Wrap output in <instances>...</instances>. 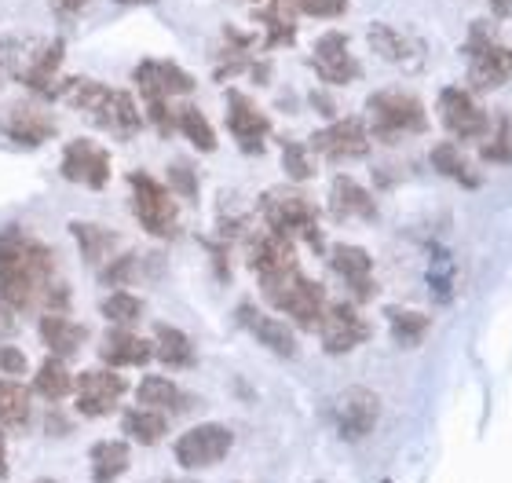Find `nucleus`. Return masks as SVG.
<instances>
[{
    "label": "nucleus",
    "mask_w": 512,
    "mask_h": 483,
    "mask_svg": "<svg viewBox=\"0 0 512 483\" xmlns=\"http://www.w3.org/2000/svg\"><path fill=\"white\" fill-rule=\"evenodd\" d=\"M59 282V260L44 242L19 227L0 231V301L11 312H30Z\"/></svg>",
    "instance_id": "nucleus-1"
},
{
    "label": "nucleus",
    "mask_w": 512,
    "mask_h": 483,
    "mask_svg": "<svg viewBox=\"0 0 512 483\" xmlns=\"http://www.w3.org/2000/svg\"><path fill=\"white\" fill-rule=\"evenodd\" d=\"M63 103H70L74 110H85L88 118L96 121L103 132H110L114 140H136L147 125L132 92L110 88L103 81H92V77H66Z\"/></svg>",
    "instance_id": "nucleus-2"
},
{
    "label": "nucleus",
    "mask_w": 512,
    "mask_h": 483,
    "mask_svg": "<svg viewBox=\"0 0 512 483\" xmlns=\"http://www.w3.org/2000/svg\"><path fill=\"white\" fill-rule=\"evenodd\" d=\"M260 290H264V297L275 304L278 312H286L289 319L297 322L300 330H319L322 319H326V308H330L326 290L315 279L300 275V268L282 275V279L260 282Z\"/></svg>",
    "instance_id": "nucleus-3"
},
{
    "label": "nucleus",
    "mask_w": 512,
    "mask_h": 483,
    "mask_svg": "<svg viewBox=\"0 0 512 483\" xmlns=\"http://www.w3.org/2000/svg\"><path fill=\"white\" fill-rule=\"evenodd\" d=\"M128 187H132V216L136 224L154 238H176L180 235V205L176 194L150 172H128Z\"/></svg>",
    "instance_id": "nucleus-4"
},
{
    "label": "nucleus",
    "mask_w": 512,
    "mask_h": 483,
    "mask_svg": "<svg viewBox=\"0 0 512 483\" xmlns=\"http://www.w3.org/2000/svg\"><path fill=\"white\" fill-rule=\"evenodd\" d=\"M366 129L374 132L377 140H399V136H417L428 129L425 107L421 99L410 92H395L384 88L366 99Z\"/></svg>",
    "instance_id": "nucleus-5"
},
{
    "label": "nucleus",
    "mask_w": 512,
    "mask_h": 483,
    "mask_svg": "<svg viewBox=\"0 0 512 483\" xmlns=\"http://www.w3.org/2000/svg\"><path fill=\"white\" fill-rule=\"evenodd\" d=\"M260 213H264L267 227L286 238H304L311 249L322 253V231H319V209L304 198L300 191L289 187H275L260 198Z\"/></svg>",
    "instance_id": "nucleus-6"
},
{
    "label": "nucleus",
    "mask_w": 512,
    "mask_h": 483,
    "mask_svg": "<svg viewBox=\"0 0 512 483\" xmlns=\"http://www.w3.org/2000/svg\"><path fill=\"white\" fill-rule=\"evenodd\" d=\"M63 59H66V41L52 37V41L30 44V52L22 55V63L15 66V81H19L33 99L41 103H55L63 99Z\"/></svg>",
    "instance_id": "nucleus-7"
},
{
    "label": "nucleus",
    "mask_w": 512,
    "mask_h": 483,
    "mask_svg": "<svg viewBox=\"0 0 512 483\" xmlns=\"http://www.w3.org/2000/svg\"><path fill=\"white\" fill-rule=\"evenodd\" d=\"M110 169H114V161H110L107 147L96 140H85V136L66 143L63 161H59V176L66 183H81L88 191H107Z\"/></svg>",
    "instance_id": "nucleus-8"
},
{
    "label": "nucleus",
    "mask_w": 512,
    "mask_h": 483,
    "mask_svg": "<svg viewBox=\"0 0 512 483\" xmlns=\"http://www.w3.org/2000/svg\"><path fill=\"white\" fill-rule=\"evenodd\" d=\"M231 443H235V436L227 425L205 421V425H194L191 432H183L180 440L172 443V454L183 469H209V465L224 462Z\"/></svg>",
    "instance_id": "nucleus-9"
},
{
    "label": "nucleus",
    "mask_w": 512,
    "mask_h": 483,
    "mask_svg": "<svg viewBox=\"0 0 512 483\" xmlns=\"http://www.w3.org/2000/svg\"><path fill=\"white\" fill-rule=\"evenodd\" d=\"M125 392L128 381L114 366H99V370H85L81 377H74L77 414H85V418H107L125 399Z\"/></svg>",
    "instance_id": "nucleus-10"
},
{
    "label": "nucleus",
    "mask_w": 512,
    "mask_h": 483,
    "mask_svg": "<svg viewBox=\"0 0 512 483\" xmlns=\"http://www.w3.org/2000/svg\"><path fill=\"white\" fill-rule=\"evenodd\" d=\"M377 418H381V399L363 385L341 392L337 403H333V425L341 432V440H348V443L366 440V436L374 432Z\"/></svg>",
    "instance_id": "nucleus-11"
},
{
    "label": "nucleus",
    "mask_w": 512,
    "mask_h": 483,
    "mask_svg": "<svg viewBox=\"0 0 512 483\" xmlns=\"http://www.w3.org/2000/svg\"><path fill=\"white\" fill-rule=\"evenodd\" d=\"M132 85H136L139 99H172L191 96L198 81L180 63H172V59H143L132 70Z\"/></svg>",
    "instance_id": "nucleus-12"
},
{
    "label": "nucleus",
    "mask_w": 512,
    "mask_h": 483,
    "mask_svg": "<svg viewBox=\"0 0 512 483\" xmlns=\"http://www.w3.org/2000/svg\"><path fill=\"white\" fill-rule=\"evenodd\" d=\"M0 132L4 140L22 147V151H37L44 143H52L59 136V125H55L52 114H44L41 107L33 103H15V107L0 118Z\"/></svg>",
    "instance_id": "nucleus-13"
},
{
    "label": "nucleus",
    "mask_w": 512,
    "mask_h": 483,
    "mask_svg": "<svg viewBox=\"0 0 512 483\" xmlns=\"http://www.w3.org/2000/svg\"><path fill=\"white\" fill-rule=\"evenodd\" d=\"M311 66H315V74H319L326 85H352V81H359V74H363L359 59L348 52V33H341V30L322 33L319 41H315Z\"/></svg>",
    "instance_id": "nucleus-14"
},
{
    "label": "nucleus",
    "mask_w": 512,
    "mask_h": 483,
    "mask_svg": "<svg viewBox=\"0 0 512 483\" xmlns=\"http://www.w3.org/2000/svg\"><path fill=\"white\" fill-rule=\"evenodd\" d=\"M227 129L238 140V147L246 154H264V143L271 136V121L246 92H227Z\"/></svg>",
    "instance_id": "nucleus-15"
},
{
    "label": "nucleus",
    "mask_w": 512,
    "mask_h": 483,
    "mask_svg": "<svg viewBox=\"0 0 512 483\" xmlns=\"http://www.w3.org/2000/svg\"><path fill=\"white\" fill-rule=\"evenodd\" d=\"M311 151H319L322 158H330V161L363 158V154L370 151V129H366V121H359V118H341L311 136Z\"/></svg>",
    "instance_id": "nucleus-16"
},
{
    "label": "nucleus",
    "mask_w": 512,
    "mask_h": 483,
    "mask_svg": "<svg viewBox=\"0 0 512 483\" xmlns=\"http://www.w3.org/2000/svg\"><path fill=\"white\" fill-rule=\"evenodd\" d=\"M249 268L256 271L260 282L282 279L289 271H297V249H293V238L278 235V231H267V235H253L249 242Z\"/></svg>",
    "instance_id": "nucleus-17"
},
{
    "label": "nucleus",
    "mask_w": 512,
    "mask_h": 483,
    "mask_svg": "<svg viewBox=\"0 0 512 483\" xmlns=\"http://www.w3.org/2000/svg\"><path fill=\"white\" fill-rule=\"evenodd\" d=\"M322 348L330 355H344L359 348L363 341H370V322L355 312L352 304H330L326 319H322Z\"/></svg>",
    "instance_id": "nucleus-18"
},
{
    "label": "nucleus",
    "mask_w": 512,
    "mask_h": 483,
    "mask_svg": "<svg viewBox=\"0 0 512 483\" xmlns=\"http://www.w3.org/2000/svg\"><path fill=\"white\" fill-rule=\"evenodd\" d=\"M439 118H443L450 136H458V140H476L487 132V114L465 88H443L439 92Z\"/></svg>",
    "instance_id": "nucleus-19"
},
{
    "label": "nucleus",
    "mask_w": 512,
    "mask_h": 483,
    "mask_svg": "<svg viewBox=\"0 0 512 483\" xmlns=\"http://www.w3.org/2000/svg\"><path fill=\"white\" fill-rule=\"evenodd\" d=\"M330 268L337 271V279L348 286V293H352L355 301H374V297H377L374 260H370V253H366V249L348 246V242L333 246Z\"/></svg>",
    "instance_id": "nucleus-20"
},
{
    "label": "nucleus",
    "mask_w": 512,
    "mask_h": 483,
    "mask_svg": "<svg viewBox=\"0 0 512 483\" xmlns=\"http://www.w3.org/2000/svg\"><path fill=\"white\" fill-rule=\"evenodd\" d=\"M469 55H472V70H469L472 85H480V88L502 85L505 77L512 74V55L505 52V48H498L483 26H472Z\"/></svg>",
    "instance_id": "nucleus-21"
},
{
    "label": "nucleus",
    "mask_w": 512,
    "mask_h": 483,
    "mask_svg": "<svg viewBox=\"0 0 512 483\" xmlns=\"http://www.w3.org/2000/svg\"><path fill=\"white\" fill-rule=\"evenodd\" d=\"M99 359L103 366H147L154 359V341L132 333L128 326H110L107 337L99 341Z\"/></svg>",
    "instance_id": "nucleus-22"
},
{
    "label": "nucleus",
    "mask_w": 512,
    "mask_h": 483,
    "mask_svg": "<svg viewBox=\"0 0 512 483\" xmlns=\"http://www.w3.org/2000/svg\"><path fill=\"white\" fill-rule=\"evenodd\" d=\"M161 275V257L154 253H118L114 260H107L103 268H99V279L107 282L110 290H128V286H136V282H150Z\"/></svg>",
    "instance_id": "nucleus-23"
},
{
    "label": "nucleus",
    "mask_w": 512,
    "mask_h": 483,
    "mask_svg": "<svg viewBox=\"0 0 512 483\" xmlns=\"http://www.w3.org/2000/svg\"><path fill=\"white\" fill-rule=\"evenodd\" d=\"M238 322H242L264 348H271V352L282 355V359H293V355H297V333L289 330L282 319H271V315H264L260 308H253V304H242V308H238Z\"/></svg>",
    "instance_id": "nucleus-24"
},
{
    "label": "nucleus",
    "mask_w": 512,
    "mask_h": 483,
    "mask_svg": "<svg viewBox=\"0 0 512 483\" xmlns=\"http://www.w3.org/2000/svg\"><path fill=\"white\" fill-rule=\"evenodd\" d=\"M370 48H374L381 59L395 66H421L425 59V44L417 41L414 33H403V30H392V26H384V22H374L370 26Z\"/></svg>",
    "instance_id": "nucleus-25"
},
{
    "label": "nucleus",
    "mask_w": 512,
    "mask_h": 483,
    "mask_svg": "<svg viewBox=\"0 0 512 483\" xmlns=\"http://www.w3.org/2000/svg\"><path fill=\"white\" fill-rule=\"evenodd\" d=\"M41 341L44 348L55 355V359H74L88 341V326L74 322L70 315H59V312H48L41 319Z\"/></svg>",
    "instance_id": "nucleus-26"
},
{
    "label": "nucleus",
    "mask_w": 512,
    "mask_h": 483,
    "mask_svg": "<svg viewBox=\"0 0 512 483\" xmlns=\"http://www.w3.org/2000/svg\"><path fill=\"white\" fill-rule=\"evenodd\" d=\"M70 235L77 238V249H81L85 264H92V268H103L107 260L118 257L121 235L110 231V227L92 224V220H70Z\"/></svg>",
    "instance_id": "nucleus-27"
},
{
    "label": "nucleus",
    "mask_w": 512,
    "mask_h": 483,
    "mask_svg": "<svg viewBox=\"0 0 512 483\" xmlns=\"http://www.w3.org/2000/svg\"><path fill=\"white\" fill-rule=\"evenodd\" d=\"M330 209L341 220H377V205L363 183L352 176H337L330 187Z\"/></svg>",
    "instance_id": "nucleus-28"
},
{
    "label": "nucleus",
    "mask_w": 512,
    "mask_h": 483,
    "mask_svg": "<svg viewBox=\"0 0 512 483\" xmlns=\"http://www.w3.org/2000/svg\"><path fill=\"white\" fill-rule=\"evenodd\" d=\"M88 462H92V483H114L128 473L132 451L121 440H96L88 451Z\"/></svg>",
    "instance_id": "nucleus-29"
},
{
    "label": "nucleus",
    "mask_w": 512,
    "mask_h": 483,
    "mask_svg": "<svg viewBox=\"0 0 512 483\" xmlns=\"http://www.w3.org/2000/svg\"><path fill=\"white\" fill-rule=\"evenodd\" d=\"M154 359H161L169 370H187V366H194L191 337H187L180 326L158 322V326H154Z\"/></svg>",
    "instance_id": "nucleus-30"
},
{
    "label": "nucleus",
    "mask_w": 512,
    "mask_h": 483,
    "mask_svg": "<svg viewBox=\"0 0 512 483\" xmlns=\"http://www.w3.org/2000/svg\"><path fill=\"white\" fill-rule=\"evenodd\" d=\"M256 19L264 26V44L267 48H286V44L297 41V19H293V8L286 0H271L267 8L256 11Z\"/></svg>",
    "instance_id": "nucleus-31"
},
{
    "label": "nucleus",
    "mask_w": 512,
    "mask_h": 483,
    "mask_svg": "<svg viewBox=\"0 0 512 483\" xmlns=\"http://www.w3.org/2000/svg\"><path fill=\"white\" fill-rule=\"evenodd\" d=\"M136 399H139V407L169 410V414H176V410H183L187 403H191V399L180 392V385H172L169 377H158V374H150V377H143V381H139Z\"/></svg>",
    "instance_id": "nucleus-32"
},
{
    "label": "nucleus",
    "mask_w": 512,
    "mask_h": 483,
    "mask_svg": "<svg viewBox=\"0 0 512 483\" xmlns=\"http://www.w3.org/2000/svg\"><path fill=\"white\" fill-rule=\"evenodd\" d=\"M121 429H125V436H132L136 443H143V447H154V443H161L165 436H169V418H165L161 410H150V407L125 410Z\"/></svg>",
    "instance_id": "nucleus-33"
},
{
    "label": "nucleus",
    "mask_w": 512,
    "mask_h": 483,
    "mask_svg": "<svg viewBox=\"0 0 512 483\" xmlns=\"http://www.w3.org/2000/svg\"><path fill=\"white\" fill-rule=\"evenodd\" d=\"M33 392L44 396V399H52V403H59V399L70 396V392H74V374H70L66 359L48 355V359L41 363V370L33 374Z\"/></svg>",
    "instance_id": "nucleus-34"
},
{
    "label": "nucleus",
    "mask_w": 512,
    "mask_h": 483,
    "mask_svg": "<svg viewBox=\"0 0 512 483\" xmlns=\"http://www.w3.org/2000/svg\"><path fill=\"white\" fill-rule=\"evenodd\" d=\"M176 132L191 143L194 151H202V154L216 151V132H213V125H209V118H205L198 107H180V110H176Z\"/></svg>",
    "instance_id": "nucleus-35"
},
{
    "label": "nucleus",
    "mask_w": 512,
    "mask_h": 483,
    "mask_svg": "<svg viewBox=\"0 0 512 483\" xmlns=\"http://www.w3.org/2000/svg\"><path fill=\"white\" fill-rule=\"evenodd\" d=\"M26 425H30V392L0 377V429H26Z\"/></svg>",
    "instance_id": "nucleus-36"
},
{
    "label": "nucleus",
    "mask_w": 512,
    "mask_h": 483,
    "mask_svg": "<svg viewBox=\"0 0 512 483\" xmlns=\"http://www.w3.org/2000/svg\"><path fill=\"white\" fill-rule=\"evenodd\" d=\"M99 315L110 322V326H136L143 319V297H136L132 290H110L103 301H99Z\"/></svg>",
    "instance_id": "nucleus-37"
},
{
    "label": "nucleus",
    "mask_w": 512,
    "mask_h": 483,
    "mask_svg": "<svg viewBox=\"0 0 512 483\" xmlns=\"http://www.w3.org/2000/svg\"><path fill=\"white\" fill-rule=\"evenodd\" d=\"M432 165H436V172H443V176H450V180H458L461 187H476V172L469 169V161H465V154L454 147V143H439V147H432Z\"/></svg>",
    "instance_id": "nucleus-38"
},
{
    "label": "nucleus",
    "mask_w": 512,
    "mask_h": 483,
    "mask_svg": "<svg viewBox=\"0 0 512 483\" xmlns=\"http://www.w3.org/2000/svg\"><path fill=\"white\" fill-rule=\"evenodd\" d=\"M388 322H392V337L403 348H414V344L425 341L428 319L421 312H410V308H388Z\"/></svg>",
    "instance_id": "nucleus-39"
},
{
    "label": "nucleus",
    "mask_w": 512,
    "mask_h": 483,
    "mask_svg": "<svg viewBox=\"0 0 512 483\" xmlns=\"http://www.w3.org/2000/svg\"><path fill=\"white\" fill-rule=\"evenodd\" d=\"M282 169H286L289 180H311V176H315L311 151L308 147H300V143H286V151H282Z\"/></svg>",
    "instance_id": "nucleus-40"
},
{
    "label": "nucleus",
    "mask_w": 512,
    "mask_h": 483,
    "mask_svg": "<svg viewBox=\"0 0 512 483\" xmlns=\"http://www.w3.org/2000/svg\"><path fill=\"white\" fill-rule=\"evenodd\" d=\"M169 191L172 194H183L187 202H198V176L187 161H172L169 165Z\"/></svg>",
    "instance_id": "nucleus-41"
},
{
    "label": "nucleus",
    "mask_w": 512,
    "mask_h": 483,
    "mask_svg": "<svg viewBox=\"0 0 512 483\" xmlns=\"http://www.w3.org/2000/svg\"><path fill=\"white\" fill-rule=\"evenodd\" d=\"M289 8L311 19H337L348 11V0H289Z\"/></svg>",
    "instance_id": "nucleus-42"
},
{
    "label": "nucleus",
    "mask_w": 512,
    "mask_h": 483,
    "mask_svg": "<svg viewBox=\"0 0 512 483\" xmlns=\"http://www.w3.org/2000/svg\"><path fill=\"white\" fill-rule=\"evenodd\" d=\"M26 366H30V359H26L22 348H15V344H0V374L22 377L26 374Z\"/></svg>",
    "instance_id": "nucleus-43"
},
{
    "label": "nucleus",
    "mask_w": 512,
    "mask_h": 483,
    "mask_svg": "<svg viewBox=\"0 0 512 483\" xmlns=\"http://www.w3.org/2000/svg\"><path fill=\"white\" fill-rule=\"evenodd\" d=\"M48 4H52L55 15H59V19H66V22L77 19V15L88 8V0H48Z\"/></svg>",
    "instance_id": "nucleus-44"
},
{
    "label": "nucleus",
    "mask_w": 512,
    "mask_h": 483,
    "mask_svg": "<svg viewBox=\"0 0 512 483\" xmlns=\"http://www.w3.org/2000/svg\"><path fill=\"white\" fill-rule=\"evenodd\" d=\"M483 158H491V161H509L512 158V143L505 140V132L494 143H487V147H483Z\"/></svg>",
    "instance_id": "nucleus-45"
},
{
    "label": "nucleus",
    "mask_w": 512,
    "mask_h": 483,
    "mask_svg": "<svg viewBox=\"0 0 512 483\" xmlns=\"http://www.w3.org/2000/svg\"><path fill=\"white\" fill-rule=\"evenodd\" d=\"M15 330V312H11L8 304L0 301V333H11Z\"/></svg>",
    "instance_id": "nucleus-46"
},
{
    "label": "nucleus",
    "mask_w": 512,
    "mask_h": 483,
    "mask_svg": "<svg viewBox=\"0 0 512 483\" xmlns=\"http://www.w3.org/2000/svg\"><path fill=\"white\" fill-rule=\"evenodd\" d=\"M8 476V443H4V429H0V480Z\"/></svg>",
    "instance_id": "nucleus-47"
},
{
    "label": "nucleus",
    "mask_w": 512,
    "mask_h": 483,
    "mask_svg": "<svg viewBox=\"0 0 512 483\" xmlns=\"http://www.w3.org/2000/svg\"><path fill=\"white\" fill-rule=\"evenodd\" d=\"M114 4H121V8H139V4H154V0H114Z\"/></svg>",
    "instance_id": "nucleus-48"
},
{
    "label": "nucleus",
    "mask_w": 512,
    "mask_h": 483,
    "mask_svg": "<svg viewBox=\"0 0 512 483\" xmlns=\"http://www.w3.org/2000/svg\"><path fill=\"white\" fill-rule=\"evenodd\" d=\"M169 483H191V480H169Z\"/></svg>",
    "instance_id": "nucleus-49"
},
{
    "label": "nucleus",
    "mask_w": 512,
    "mask_h": 483,
    "mask_svg": "<svg viewBox=\"0 0 512 483\" xmlns=\"http://www.w3.org/2000/svg\"><path fill=\"white\" fill-rule=\"evenodd\" d=\"M37 483H55V480H37Z\"/></svg>",
    "instance_id": "nucleus-50"
},
{
    "label": "nucleus",
    "mask_w": 512,
    "mask_h": 483,
    "mask_svg": "<svg viewBox=\"0 0 512 483\" xmlns=\"http://www.w3.org/2000/svg\"><path fill=\"white\" fill-rule=\"evenodd\" d=\"M0 81H4V74H0Z\"/></svg>",
    "instance_id": "nucleus-51"
}]
</instances>
